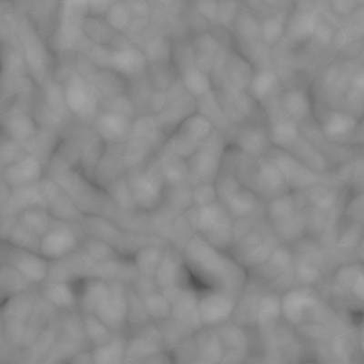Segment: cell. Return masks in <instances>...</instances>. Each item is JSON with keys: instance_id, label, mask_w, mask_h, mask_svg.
Listing matches in <instances>:
<instances>
[{"instance_id": "1", "label": "cell", "mask_w": 364, "mask_h": 364, "mask_svg": "<svg viewBox=\"0 0 364 364\" xmlns=\"http://www.w3.org/2000/svg\"><path fill=\"white\" fill-rule=\"evenodd\" d=\"M70 92V102L71 106L76 109H82L85 105H89L90 100L87 91L82 87L74 86L71 87Z\"/></svg>"}]
</instances>
